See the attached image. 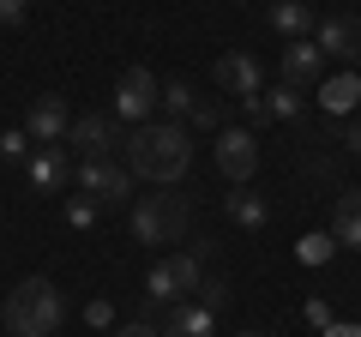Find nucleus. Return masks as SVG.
Listing matches in <instances>:
<instances>
[{
    "label": "nucleus",
    "mask_w": 361,
    "mask_h": 337,
    "mask_svg": "<svg viewBox=\"0 0 361 337\" xmlns=\"http://www.w3.org/2000/svg\"><path fill=\"white\" fill-rule=\"evenodd\" d=\"M121 168L139 175V181L175 187L187 168H193V133L180 121H145V127H127V145H121Z\"/></svg>",
    "instance_id": "obj_1"
},
{
    "label": "nucleus",
    "mask_w": 361,
    "mask_h": 337,
    "mask_svg": "<svg viewBox=\"0 0 361 337\" xmlns=\"http://www.w3.org/2000/svg\"><path fill=\"white\" fill-rule=\"evenodd\" d=\"M61 319H66V301L49 277H30V283H18L6 295V331L13 337H54Z\"/></svg>",
    "instance_id": "obj_2"
},
{
    "label": "nucleus",
    "mask_w": 361,
    "mask_h": 337,
    "mask_svg": "<svg viewBox=\"0 0 361 337\" xmlns=\"http://www.w3.org/2000/svg\"><path fill=\"white\" fill-rule=\"evenodd\" d=\"M187 223H193V199L187 193H145L133 205V241L139 247H169V241L187 235Z\"/></svg>",
    "instance_id": "obj_3"
},
{
    "label": "nucleus",
    "mask_w": 361,
    "mask_h": 337,
    "mask_svg": "<svg viewBox=\"0 0 361 337\" xmlns=\"http://www.w3.org/2000/svg\"><path fill=\"white\" fill-rule=\"evenodd\" d=\"M205 253H211V241H199L193 253H175V259L151 265V277H145V295H151L157 307H175V301H193V289L205 283Z\"/></svg>",
    "instance_id": "obj_4"
},
{
    "label": "nucleus",
    "mask_w": 361,
    "mask_h": 337,
    "mask_svg": "<svg viewBox=\"0 0 361 337\" xmlns=\"http://www.w3.org/2000/svg\"><path fill=\"white\" fill-rule=\"evenodd\" d=\"M121 145H127V127L115 115H73L66 127V151H78V163H115Z\"/></svg>",
    "instance_id": "obj_5"
},
{
    "label": "nucleus",
    "mask_w": 361,
    "mask_h": 337,
    "mask_svg": "<svg viewBox=\"0 0 361 337\" xmlns=\"http://www.w3.org/2000/svg\"><path fill=\"white\" fill-rule=\"evenodd\" d=\"M157 97H163V85H157L145 66H127V73L115 78V109H109V115H115L121 127H145V121L157 115Z\"/></svg>",
    "instance_id": "obj_6"
},
{
    "label": "nucleus",
    "mask_w": 361,
    "mask_h": 337,
    "mask_svg": "<svg viewBox=\"0 0 361 337\" xmlns=\"http://www.w3.org/2000/svg\"><path fill=\"white\" fill-rule=\"evenodd\" d=\"M73 181H78V193H85L90 199V205H127V199H133V175H127V168H121V157H115V163H78L73 168Z\"/></svg>",
    "instance_id": "obj_7"
},
{
    "label": "nucleus",
    "mask_w": 361,
    "mask_h": 337,
    "mask_svg": "<svg viewBox=\"0 0 361 337\" xmlns=\"http://www.w3.org/2000/svg\"><path fill=\"white\" fill-rule=\"evenodd\" d=\"M211 157H217V168L229 175L235 187H247V181L259 175V139H253V127H223Z\"/></svg>",
    "instance_id": "obj_8"
},
{
    "label": "nucleus",
    "mask_w": 361,
    "mask_h": 337,
    "mask_svg": "<svg viewBox=\"0 0 361 337\" xmlns=\"http://www.w3.org/2000/svg\"><path fill=\"white\" fill-rule=\"evenodd\" d=\"M313 42H319V54H325V61L355 66V61H361V18H355V13H331V18H319Z\"/></svg>",
    "instance_id": "obj_9"
},
{
    "label": "nucleus",
    "mask_w": 361,
    "mask_h": 337,
    "mask_svg": "<svg viewBox=\"0 0 361 337\" xmlns=\"http://www.w3.org/2000/svg\"><path fill=\"white\" fill-rule=\"evenodd\" d=\"M211 73H217V85L235 97V103H253V97L265 91V66H259L253 54H241V49H229L217 66H211Z\"/></svg>",
    "instance_id": "obj_10"
},
{
    "label": "nucleus",
    "mask_w": 361,
    "mask_h": 337,
    "mask_svg": "<svg viewBox=\"0 0 361 337\" xmlns=\"http://www.w3.org/2000/svg\"><path fill=\"white\" fill-rule=\"evenodd\" d=\"M25 181L37 187V193H61V187L73 181V151H66V145H37V151L25 157Z\"/></svg>",
    "instance_id": "obj_11"
},
{
    "label": "nucleus",
    "mask_w": 361,
    "mask_h": 337,
    "mask_svg": "<svg viewBox=\"0 0 361 337\" xmlns=\"http://www.w3.org/2000/svg\"><path fill=\"white\" fill-rule=\"evenodd\" d=\"M66 127H73V109H66V97H37V103L25 109V133H30V145H66Z\"/></svg>",
    "instance_id": "obj_12"
},
{
    "label": "nucleus",
    "mask_w": 361,
    "mask_h": 337,
    "mask_svg": "<svg viewBox=\"0 0 361 337\" xmlns=\"http://www.w3.org/2000/svg\"><path fill=\"white\" fill-rule=\"evenodd\" d=\"M277 78H283V85H295V91H313V85H319L325 78V54H319V42H289L283 54H277Z\"/></svg>",
    "instance_id": "obj_13"
},
{
    "label": "nucleus",
    "mask_w": 361,
    "mask_h": 337,
    "mask_svg": "<svg viewBox=\"0 0 361 337\" xmlns=\"http://www.w3.org/2000/svg\"><path fill=\"white\" fill-rule=\"evenodd\" d=\"M163 337H217V313L199 301H175L163 313Z\"/></svg>",
    "instance_id": "obj_14"
},
{
    "label": "nucleus",
    "mask_w": 361,
    "mask_h": 337,
    "mask_svg": "<svg viewBox=\"0 0 361 337\" xmlns=\"http://www.w3.org/2000/svg\"><path fill=\"white\" fill-rule=\"evenodd\" d=\"M271 30H283L289 42H307L319 30V13H313L307 0H271Z\"/></svg>",
    "instance_id": "obj_15"
},
{
    "label": "nucleus",
    "mask_w": 361,
    "mask_h": 337,
    "mask_svg": "<svg viewBox=\"0 0 361 337\" xmlns=\"http://www.w3.org/2000/svg\"><path fill=\"white\" fill-rule=\"evenodd\" d=\"M331 241H343V247H355V253H361V187H343V193H337Z\"/></svg>",
    "instance_id": "obj_16"
},
{
    "label": "nucleus",
    "mask_w": 361,
    "mask_h": 337,
    "mask_svg": "<svg viewBox=\"0 0 361 337\" xmlns=\"http://www.w3.org/2000/svg\"><path fill=\"white\" fill-rule=\"evenodd\" d=\"M361 103V73H337L319 85V109L325 115H349V109Z\"/></svg>",
    "instance_id": "obj_17"
},
{
    "label": "nucleus",
    "mask_w": 361,
    "mask_h": 337,
    "mask_svg": "<svg viewBox=\"0 0 361 337\" xmlns=\"http://www.w3.org/2000/svg\"><path fill=\"white\" fill-rule=\"evenodd\" d=\"M223 205H229V217L241 223V229H265L271 223V205L259 193H247V187H235V193H223Z\"/></svg>",
    "instance_id": "obj_18"
},
{
    "label": "nucleus",
    "mask_w": 361,
    "mask_h": 337,
    "mask_svg": "<svg viewBox=\"0 0 361 337\" xmlns=\"http://www.w3.org/2000/svg\"><path fill=\"white\" fill-rule=\"evenodd\" d=\"M301 109H307V91H295V85L265 91V121H301Z\"/></svg>",
    "instance_id": "obj_19"
},
{
    "label": "nucleus",
    "mask_w": 361,
    "mask_h": 337,
    "mask_svg": "<svg viewBox=\"0 0 361 337\" xmlns=\"http://www.w3.org/2000/svg\"><path fill=\"white\" fill-rule=\"evenodd\" d=\"M157 109H163L169 121H193V109H199V91L175 78V85H163V97H157Z\"/></svg>",
    "instance_id": "obj_20"
},
{
    "label": "nucleus",
    "mask_w": 361,
    "mask_h": 337,
    "mask_svg": "<svg viewBox=\"0 0 361 337\" xmlns=\"http://www.w3.org/2000/svg\"><path fill=\"white\" fill-rule=\"evenodd\" d=\"M199 307H211V313L229 307V277H205V283H199Z\"/></svg>",
    "instance_id": "obj_21"
},
{
    "label": "nucleus",
    "mask_w": 361,
    "mask_h": 337,
    "mask_svg": "<svg viewBox=\"0 0 361 337\" xmlns=\"http://www.w3.org/2000/svg\"><path fill=\"white\" fill-rule=\"evenodd\" d=\"M0 157H6V163H18V168H25V157H30V133H25V127L0 133Z\"/></svg>",
    "instance_id": "obj_22"
},
{
    "label": "nucleus",
    "mask_w": 361,
    "mask_h": 337,
    "mask_svg": "<svg viewBox=\"0 0 361 337\" xmlns=\"http://www.w3.org/2000/svg\"><path fill=\"white\" fill-rule=\"evenodd\" d=\"M97 217H103V205H90L85 193H78V199H66V223H73V229H90Z\"/></svg>",
    "instance_id": "obj_23"
},
{
    "label": "nucleus",
    "mask_w": 361,
    "mask_h": 337,
    "mask_svg": "<svg viewBox=\"0 0 361 337\" xmlns=\"http://www.w3.org/2000/svg\"><path fill=\"white\" fill-rule=\"evenodd\" d=\"M193 127H223V103H217V97H199V109H193Z\"/></svg>",
    "instance_id": "obj_24"
},
{
    "label": "nucleus",
    "mask_w": 361,
    "mask_h": 337,
    "mask_svg": "<svg viewBox=\"0 0 361 337\" xmlns=\"http://www.w3.org/2000/svg\"><path fill=\"white\" fill-rule=\"evenodd\" d=\"M331 247H337V241H325V235H307V241H301V259L319 265V259H331Z\"/></svg>",
    "instance_id": "obj_25"
},
{
    "label": "nucleus",
    "mask_w": 361,
    "mask_h": 337,
    "mask_svg": "<svg viewBox=\"0 0 361 337\" xmlns=\"http://www.w3.org/2000/svg\"><path fill=\"white\" fill-rule=\"evenodd\" d=\"M25 13H30V0H0V25H6V30L25 25Z\"/></svg>",
    "instance_id": "obj_26"
},
{
    "label": "nucleus",
    "mask_w": 361,
    "mask_h": 337,
    "mask_svg": "<svg viewBox=\"0 0 361 337\" xmlns=\"http://www.w3.org/2000/svg\"><path fill=\"white\" fill-rule=\"evenodd\" d=\"M115 337H163V325H157V319H127Z\"/></svg>",
    "instance_id": "obj_27"
},
{
    "label": "nucleus",
    "mask_w": 361,
    "mask_h": 337,
    "mask_svg": "<svg viewBox=\"0 0 361 337\" xmlns=\"http://www.w3.org/2000/svg\"><path fill=\"white\" fill-rule=\"evenodd\" d=\"M85 319H90V325H109V319H115V307H109V301H90Z\"/></svg>",
    "instance_id": "obj_28"
},
{
    "label": "nucleus",
    "mask_w": 361,
    "mask_h": 337,
    "mask_svg": "<svg viewBox=\"0 0 361 337\" xmlns=\"http://www.w3.org/2000/svg\"><path fill=\"white\" fill-rule=\"evenodd\" d=\"M343 145L361 157V115H349V127H343Z\"/></svg>",
    "instance_id": "obj_29"
},
{
    "label": "nucleus",
    "mask_w": 361,
    "mask_h": 337,
    "mask_svg": "<svg viewBox=\"0 0 361 337\" xmlns=\"http://www.w3.org/2000/svg\"><path fill=\"white\" fill-rule=\"evenodd\" d=\"M325 337H361V325H325Z\"/></svg>",
    "instance_id": "obj_30"
},
{
    "label": "nucleus",
    "mask_w": 361,
    "mask_h": 337,
    "mask_svg": "<svg viewBox=\"0 0 361 337\" xmlns=\"http://www.w3.org/2000/svg\"><path fill=\"white\" fill-rule=\"evenodd\" d=\"M241 337H265V331H241Z\"/></svg>",
    "instance_id": "obj_31"
}]
</instances>
